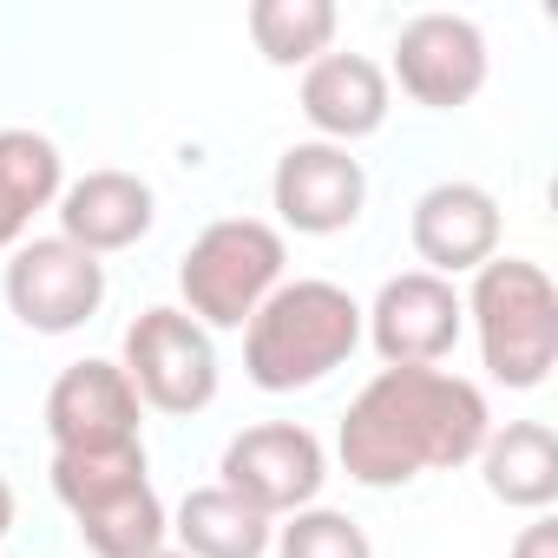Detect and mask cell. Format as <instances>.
I'll return each instance as SVG.
<instances>
[{
  "mask_svg": "<svg viewBox=\"0 0 558 558\" xmlns=\"http://www.w3.org/2000/svg\"><path fill=\"white\" fill-rule=\"evenodd\" d=\"M269 197H276V217L303 236H336L362 217L368 204V171L362 158H349L342 145H290L276 158V178H269Z\"/></svg>",
  "mask_w": 558,
  "mask_h": 558,
  "instance_id": "cell-11",
  "label": "cell"
},
{
  "mask_svg": "<svg viewBox=\"0 0 558 558\" xmlns=\"http://www.w3.org/2000/svg\"><path fill=\"white\" fill-rule=\"evenodd\" d=\"M60 145L47 132H27V125H8L0 132V250H21L27 243V223L60 204Z\"/></svg>",
  "mask_w": 558,
  "mask_h": 558,
  "instance_id": "cell-18",
  "label": "cell"
},
{
  "mask_svg": "<svg viewBox=\"0 0 558 558\" xmlns=\"http://www.w3.org/2000/svg\"><path fill=\"white\" fill-rule=\"evenodd\" d=\"M493 434L486 395L447 368H381L342 414V466L355 486H408L421 473H453L480 460Z\"/></svg>",
  "mask_w": 558,
  "mask_h": 558,
  "instance_id": "cell-1",
  "label": "cell"
},
{
  "mask_svg": "<svg viewBox=\"0 0 558 558\" xmlns=\"http://www.w3.org/2000/svg\"><path fill=\"white\" fill-rule=\"evenodd\" d=\"M106 303V263L66 236H34L8 263V310L34 336H73Z\"/></svg>",
  "mask_w": 558,
  "mask_h": 558,
  "instance_id": "cell-7",
  "label": "cell"
},
{
  "mask_svg": "<svg viewBox=\"0 0 558 558\" xmlns=\"http://www.w3.org/2000/svg\"><path fill=\"white\" fill-rule=\"evenodd\" d=\"M151 223H158V197L132 171H86L80 184L60 191V236L80 243L86 256L132 250Z\"/></svg>",
  "mask_w": 558,
  "mask_h": 558,
  "instance_id": "cell-14",
  "label": "cell"
},
{
  "mask_svg": "<svg viewBox=\"0 0 558 558\" xmlns=\"http://www.w3.org/2000/svg\"><path fill=\"white\" fill-rule=\"evenodd\" d=\"M8 532H14V486L0 480V538H8Z\"/></svg>",
  "mask_w": 558,
  "mask_h": 558,
  "instance_id": "cell-22",
  "label": "cell"
},
{
  "mask_svg": "<svg viewBox=\"0 0 558 558\" xmlns=\"http://www.w3.org/2000/svg\"><path fill=\"white\" fill-rule=\"evenodd\" d=\"M53 453H119L138 447V395L119 362H73L47 388Z\"/></svg>",
  "mask_w": 558,
  "mask_h": 558,
  "instance_id": "cell-12",
  "label": "cell"
},
{
  "mask_svg": "<svg viewBox=\"0 0 558 558\" xmlns=\"http://www.w3.org/2000/svg\"><path fill=\"white\" fill-rule=\"evenodd\" d=\"M283 230L263 217H217L191 236V250L178 256V290H184V316L197 329H243L269 290L283 283Z\"/></svg>",
  "mask_w": 558,
  "mask_h": 558,
  "instance_id": "cell-4",
  "label": "cell"
},
{
  "mask_svg": "<svg viewBox=\"0 0 558 558\" xmlns=\"http://www.w3.org/2000/svg\"><path fill=\"white\" fill-rule=\"evenodd\" d=\"M506 558H558V519H532V525H519V538H512V551Z\"/></svg>",
  "mask_w": 558,
  "mask_h": 558,
  "instance_id": "cell-21",
  "label": "cell"
},
{
  "mask_svg": "<svg viewBox=\"0 0 558 558\" xmlns=\"http://www.w3.org/2000/svg\"><path fill=\"white\" fill-rule=\"evenodd\" d=\"M125 381L138 395V408L158 414H197L217 401V349L210 329H197L184 310H145L125 329Z\"/></svg>",
  "mask_w": 558,
  "mask_h": 558,
  "instance_id": "cell-6",
  "label": "cell"
},
{
  "mask_svg": "<svg viewBox=\"0 0 558 558\" xmlns=\"http://www.w3.org/2000/svg\"><path fill=\"white\" fill-rule=\"evenodd\" d=\"M362 329L388 368H434L440 355H453V342L466 329V303L447 276L408 269V276L381 283L375 310H362Z\"/></svg>",
  "mask_w": 558,
  "mask_h": 558,
  "instance_id": "cell-9",
  "label": "cell"
},
{
  "mask_svg": "<svg viewBox=\"0 0 558 558\" xmlns=\"http://www.w3.org/2000/svg\"><path fill=\"white\" fill-rule=\"evenodd\" d=\"M303 119L323 132V145H355L388 125V73L368 53H323L303 73Z\"/></svg>",
  "mask_w": 558,
  "mask_h": 558,
  "instance_id": "cell-15",
  "label": "cell"
},
{
  "mask_svg": "<svg viewBox=\"0 0 558 558\" xmlns=\"http://www.w3.org/2000/svg\"><path fill=\"white\" fill-rule=\"evenodd\" d=\"M250 40L269 66H316L336 40V8L329 0H256Z\"/></svg>",
  "mask_w": 558,
  "mask_h": 558,
  "instance_id": "cell-19",
  "label": "cell"
},
{
  "mask_svg": "<svg viewBox=\"0 0 558 558\" xmlns=\"http://www.w3.org/2000/svg\"><path fill=\"white\" fill-rule=\"evenodd\" d=\"M362 349V303L329 276L276 283L269 303L243 323V368L263 395H296L336 375Z\"/></svg>",
  "mask_w": 558,
  "mask_h": 558,
  "instance_id": "cell-2",
  "label": "cell"
},
{
  "mask_svg": "<svg viewBox=\"0 0 558 558\" xmlns=\"http://www.w3.org/2000/svg\"><path fill=\"white\" fill-rule=\"evenodd\" d=\"M145 558H184V551H178V545H158V551H145Z\"/></svg>",
  "mask_w": 558,
  "mask_h": 558,
  "instance_id": "cell-23",
  "label": "cell"
},
{
  "mask_svg": "<svg viewBox=\"0 0 558 558\" xmlns=\"http://www.w3.org/2000/svg\"><path fill=\"white\" fill-rule=\"evenodd\" d=\"M236 499H250L256 512H303L316 506L323 480H329V453L310 427L296 421H263V427H243L230 447H223V466H217Z\"/></svg>",
  "mask_w": 558,
  "mask_h": 558,
  "instance_id": "cell-8",
  "label": "cell"
},
{
  "mask_svg": "<svg viewBox=\"0 0 558 558\" xmlns=\"http://www.w3.org/2000/svg\"><path fill=\"white\" fill-rule=\"evenodd\" d=\"M395 80L414 106L453 112L486 86V34L466 14H414L395 34Z\"/></svg>",
  "mask_w": 558,
  "mask_h": 558,
  "instance_id": "cell-10",
  "label": "cell"
},
{
  "mask_svg": "<svg viewBox=\"0 0 558 558\" xmlns=\"http://www.w3.org/2000/svg\"><path fill=\"white\" fill-rule=\"evenodd\" d=\"M178 551L184 558H263L276 538V519L256 512L250 499H236L230 486H197L178 499Z\"/></svg>",
  "mask_w": 558,
  "mask_h": 558,
  "instance_id": "cell-17",
  "label": "cell"
},
{
  "mask_svg": "<svg viewBox=\"0 0 558 558\" xmlns=\"http://www.w3.org/2000/svg\"><path fill=\"white\" fill-rule=\"evenodd\" d=\"M414 256L427 263V276H473L480 263L499 256V204L486 184H466V178H447L434 191L414 197Z\"/></svg>",
  "mask_w": 558,
  "mask_h": 558,
  "instance_id": "cell-13",
  "label": "cell"
},
{
  "mask_svg": "<svg viewBox=\"0 0 558 558\" xmlns=\"http://www.w3.org/2000/svg\"><path fill=\"white\" fill-rule=\"evenodd\" d=\"M53 493L73 512L93 558H145L171 532L145 480V440L119 453H53Z\"/></svg>",
  "mask_w": 558,
  "mask_h": 558,
  "instance_id": "cell-5",
  "label": "cell"
},
{
  "mask_svg": "<svg viewBox=\"0 0 558 558\" xmlns=\"http://www.w3.org/2000/svg\"><path fill=\"white\" fill-rule=\"evenodd\" d=\"M480 480L512 512H545L558 499V434L545 421H506L480 447Z\"/></svg>",
  "mask_w": 558,
  "mask_h": 558,
  "instance_id": "cell-16",
  "label": "cell"
},
{
  "mask_svg": "<svg viewBox=\"0 0 558 558\" xmlns=\"http://www.w3.org/2000/svg\"><path fill=\"white\" fill-rule=\"evenodd\" d=\"M276 558H375V545H368V532L349 519V512H336V506H303V512H290L283 525H276Z\"/></svg>",
  "mask_w": 558,
  "mask_h": 558,
  "instance_id": "cell-20",
  "label": "cell"
},
{
  "mask_svg": "<svg viewBox=\"0 0 558 558\" xmlns=\"http://www.w3.org/2000/svg\"><path fill=\"white\" fill-rule=\"evenodd\" d=\"M466 316L480 329V362L499 388H538L558 368V290L525 256H493L473 269Z\"/></svg>",
  "mask_w": 558,
  "mask_h": 558,
  "instance_id": "cell-3",
  "label": "cell"
}]
</instances>
